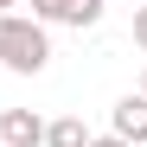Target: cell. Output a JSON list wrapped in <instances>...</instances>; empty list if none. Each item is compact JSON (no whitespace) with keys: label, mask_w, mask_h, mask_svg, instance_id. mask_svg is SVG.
I'll list each match as a JSON object with an SVG mask.
<instances>
[{"label":"cell","mask_w":147,"mask_h":147,"mask_svg":"<svg viewBox=\"0 0 147 147\" xmlns=\"http://www.w3.org/2000/svg\"><path fill=\"white\" fill-rule=\"evenodd\" d=\"M0 64H7L13 77H38V70L51 64V38H45L38 19H26V13H0Z\"/></svg>","instance_id":"cell-1"},{"label":"cell","mask_w":147,"mask_h":147,"mask_svg":"<svg viewBox=\"0 0 147 147\" xmlns=\"http://www.w3.org/2000/svg\"><path fill=\"white\" fill-rule=\"evenodd\" d=\"M0 147H45V121L32 109H0Z\"/></svg>","instance_id":"cell-2"},{"label":"cell","mask_w":147,"mask_h":147,"mask_svg":"<svg viewBox=\"0 0 147 147\" xmlns=\"http://www.w3.org/2000/svg\"><path fill=\"white\" fill-rule=\"evenodd\" d=\"M115 141L147 147V96H121L115 102Z\"/></svg>","instance_id":"cell-3"},{"label":"cell","mask_w":147,"mask_h":147,"mask_svg":"<svg viewBox=\"0 0 147 147\" xmlns=\"http://www.w3.org/2000/svg\"><path fill=\"white\" fill-rule=\"evenodd\" d=\"M45 147H90L83 115H58V121H45Z\"/></svg>","instance_id":"cell-4"},{"label":"cell","mask_w":147,"mask_h":147,"mask_svg":"<svg viewBox=\"0 0 147 147\" xmlns=\"http://www.w3.org/2000/svg\"><path fill=\"white\" fill-rule=\"evenodd\" d=\"M32 19L38 26H70V0H32Z\"/></svg>","instance_id":"cell-5"},{"label":"cell","mask_w":147,"mask_h":147,"mask_svg":"<svg viewBox=\"0 0 147 147\" xmlns=\"http://www.w3.org/2000/svg\"><path fill=\"white\" fill-rule=\"evenodd\" d=\"M102 19V0H70V26H96Z\"/></svg>","instance_id":"cell-6"},{"label":"cell","mask_w":147,"mask_h":147,"mask_svg":"<svg viewBox=\"0 0 147 147\" xmlns=\"http://www.w3.org/2000/svg\"><path fill=\"white\" fill-rule=\"evenodd\" d=\"M134 45L147 51V7H134Z\"/></svg>","instance_id":"cell-7"},{"label":"cell","mask_w":147,"mask_h":147,"mask_svg":"<svg viewBox=\"0 0 147 147\" xmlns=\"http://www.w3.org/2000/svg\"><path fill=\"white\" fill-rule=\"evenodd\" d=\"M90 147H128V141H115V134H90Z\"/></svg>","instance_id":"cell-8"},{"label":"cell","mask_w":147,"mask_h":147,"mask_svg":"<svg viewBox=\"0 0 147 147\" xmlns=\"http://www.w3.org/2000/svg\"><path fill=\"white\" fill-rule=\"evenodd\" d=\"M13 7H19V0H0V13H13Z\"/></svg>","instance_id":"cell-9"},{"label":"cell","mask_w":147,"mask_h":147,"mask_svg":"<svg viewBox=\"0 0 147 147\" xmlns=\"http://www.w3.org/2000/svg\"><path fill=\"white\" fill-rule=\"evenodd\" d=\"M141 96H147V77H141Z\"/></svg>","instance_id":"cell-10"}]
</instances>
